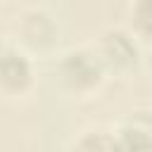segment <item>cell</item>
<instances>
[{
  "mask_svg": "<svg viewBox=\"0 0 152 152\" xmlns=\"http://www.w3.org/2000/svg\"><path fill=\"white\" fill-rule=\"evenodd\" d=\"M102 59L97 57V52H88V50H71L62 57L59 62V76L62 81L74 88V90H86L100 83L102 78Z\"/></svg>",
  "mask_w": 152,
  "mask_h": 152,
  "instance_id": "obj_1",
  "label": "cell"
},
{
  "mask_svg": "<svg viewBox=\"0 0 152 152\" xmlns=\"http://www.w3.org/2000/svg\"><path fill=\"white\" fill-rule=\"evenodd\" d=\"M97 57L102 59V64L112 69H131L138 62V45L131 38V33L121 28H112L102 33Z\"/></svg>",
  "mask_w": 152,
  "mask_h": 152,
  "instance_id": "obj_2",
  "label": "cell"
},
{
  "mask_svg": "<svg viewBox=\"0 0 152 152\" xmlns=\"http://www.w3.org/2000/svg\"><path fill=\"white\" fill-rule=\"evenodd\" d=\"M33 81V69L26 55H21L14 48L0 50V88L10 93H21L31 86Z\"/></svg>",
  "mask_w": 152,
  "mask_h": 152,
  "instance_id": "obj_3",
  "label": "cell"
},
{
  "mask_svg": "<svg viewBox=\"0 0 152 152\" xmlns=\"http://www.w3.org/2000/svg\"><path fill=\"white\" fill-rule=\"evenodd\" d=\"M21 36L33 48L50 45L52 38H55V21H52V17L40 12V10H33V12L24 14L21 17Z\"/></svg>",
  "mask_w": 152,
  "mask_h": 152,
  "instance_id": "obj_4",
  "label": "cell"
},
{
  "mask_svg": "<svg viewBox=\"0 0 152 152\" xmlns=\"http://www.w3.org/2000/svg\"><path fill=\"white\" fill-rule=\"evenodd\" d=\"M114 138H116V152H152V135L142 126L128 124Z\"/></svg>",
  "mask_w": 152,
  "mask_h": 152,
  "instance_id": "obj_5",
  "label": "cell"
},
{
  "mask_svg": "<svg viewBox=\"0 0 152 152\" xmlns=\"http://www.w3.org/2000/svg\"><path fill=\"white\" fill-rule=\"evenodd\" d=\"M71 152H116V138L104 131H90L71 145Z\"/></svg>",
  "mask_w": 152,
  "mask_h": 152,
  "instance_id": "obj_6",
  "label": "cell"
},
{
  "mask_svg": "<svg viewBox=\"0 0 152 152\" xmlns=\"http://www.w3.org/2000/svg\"><path fill=\"white\" fill-rule=\"evenodd\" d=\"M133 24L140 36L152 38V0H135L133 7Z\"/></svg>",
  "mask_w": 152,
  "mask_h": 152,
  "instance_id": "obj_7",
  "label": "cell"
}]
</instances>
